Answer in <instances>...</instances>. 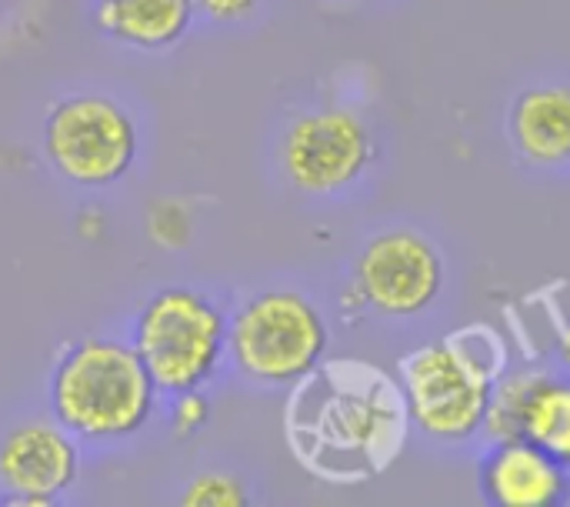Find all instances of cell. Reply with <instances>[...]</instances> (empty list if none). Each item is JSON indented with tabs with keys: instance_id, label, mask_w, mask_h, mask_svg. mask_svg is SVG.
Segmentation results:
<instances>
[{
	"instance_id": "obj_1",
	"label": "cell",
	"mask_w": 570,
	"mask_h": 507,
	"mask_svg": "<svg viewBox=\"0 0 570 507\" xmlns=\"http://www.w3.org/2000/svg\"><path fill=\"white\" fill-rule=\"evenodd\" d=\"M154 378L140 354L117 341H83L63 354L50 381V404L70 435L127 438L150 418Z\"/></svg>"
},
{
	"instance_id": "obj_2",
	"label": "cell",
	"mask_w": 570,
	"mask_h": 507,
	"mask_svg": "<svg viewBox=\"0 0 570 507\" xmlns=\"http://www.w3.org/2000/svg\"><path fill=\"white\" fill-rule=\"evenodd\" d=\"M401 378L411 421L421 435L444 445L481 435L494 391V371L471 348L461 341L424 344L404 358Z\"/></svg>"
},
{
	"instance_id": "obj_3",
	"label": "cell",
	"mask_w": 570,
	"mask_h": 507,
	"mask_svg": "<svg viewBox=\"0 0 570 507\" xmlns=\"http://www.w3.org/2000/svg\"><path fill=\"white\" fill-rule=\"evenodd\" d=\"M227 344L224 314L194 291H164L137 318L134 351L167 394L197 391Z\"/></svg>"
},
{
	"instance_id": "obj_4",
	"label": "cell",
	"mask_w": 570,
	"mask_h": 507,
	"mask_svg": "<svg viewBox=\"0 0 570 507\" xmlns=\"http://www.w3.org/2000/svg\"><path fill=\"white\" fill-rule=\"evenodd\" d=\"M227 344L247 378L291 384L321 364L327 351V324L307 298L271 291L237 311L227 328Z\"/></svg>"
},
{
	"instance_id": "obj_5",
	"label": "cell",
	"mask_w": 570,
	"mask_h": 507,
	"mask_svg": "<svg viewBox=\"0 0 570 507\" xmlns=\"http://www.w3.org/2000/svg\"><path fill=\"white\" fill-rule=\"evenodd\" d=\"M43 144L67 181L97 187L127 174L137 154V130L114 100L80 94L53 107Z\"/></svg>"
},
{
	"instance_id": "obj_6",
	"label": "cell",
	"mask_w": 570,
	"mask_h": 507,
	"mask_svg": "<svg viewBox=\"0 0 570 507\" xmlns=\"http://www.w3.org/2000/svg\"><path fill=\"white\" fill-rule=\"evenodd\" d=\"M374 157L367 124L351 110H314L284 137V170L304 194H334L354 184Z\"/></svg>"
},
{
	"instance_id": "obj_7",
	"label": "cell",
	"mask_w": 570,
	"mask_h": 507,
	"mask_svg": "<svg viewBox=\"0 0 570 507\" xmlns=\"http://www.w3.org/2000/svg\"><path fill=\"white\" fill-rule=\"evenodd\" d=\"M444 287V261L417 231H387L357 257V291L367 308L387 318L428 311Z\"/></svg>"
},
{
	"instance_id": "obj_8",
	"label": "cell",
	"mask_w": 570,
	"mask_h": 507,
	"mask_svg": "<svg viewBox=\"0 0 570 507\" xmlns=\"http://www.w3.org/2000/svg\"><path fill=\"white\" fill-rule=\"evenodd\" d=\"M77 478V448L63 428L33 421L10 431L0 445V481L20 505H47Z\"/></svg>"
},
{
	"instance_id": "obj_9",
	"label": "cell",
	"mask_w": 570,
	"mask_h": 507,
	"mask_svg": "<svg viewBox=\"0 0 570 507\" xmlns=\"http://www.w3.org/2000/svg\"><path fill=\"white\" fill-rule=\"evenodd\" d=\"M481 495L498 507H558L570 498V468L524 438L494 441L481 461Z\"/></svg>"
},
{
	"instance_id": "obj_10",
	"label": "cell",
	"mask_w": 570,
	"mask_h": 507,
	"mask_svg": "<svg viewBox=\"0 0 570 507\" xmlns=\"http://www.w3.org/2000/svg\"><path fill=\"white\" fill-rule=\"evenodd\" d=\"M511 137L518 150L541 167H558L570 160V90L568 87H534L514 100Z\"/></svg>"
},
{
	"instance_id": "obj_11",
	"label": "cell",
	"mask_w": 570,
	"mask_h": 507,
	"mask_svg": "<svg viewBox=\"0 0 570 507\" xmlns=\"http://www.w3.org/2000/svg\"><path fill=\"white\" fill-rule=\"evenodd\" d=\"M194 0H100L97 23L134 47H167L190 27Z\"/></svg>"
},
{
	"instance_id": "obj_12",
	"label": "cell",
	"mask_w": 570,
	"mask_h": 507,
	"mask_svg": "<svg viewBox=\"0 0 570 507\" xmlns=\"http://www.w3.org/2000/svg\"><path fill=\"white\" fill-rule=\"evenodd\" d=\"M521 438L570 468V374L541 371L521 415Z\"/></svg>"
},
{
	"instance_id": "obj_13",
	"label": "cell",
	"mask_w": 570,
	"mask_h": 507,
	"mask_svg": "<svg viewBox=\"0 0 570 507\" xmlns=\"http://www.w3.org/2000/svg\"><path fill=\"white\" fill-rule=\"evenodd\" d=\"M391 418H394V411L384 401H377L374 394H347L327 408L331 438H337L341 445L357 448V451H374L381 445V438L391 431Z\"/></svg>"
},
{
	"instance_id": "obj_14",
	"label": "cell",
	"mask_w": 570,
	"mask_h": 507,
	"mask_svg": "<svg viewBox=\"0 0 570 507\" xmlns=\"http://www.w3.org/2000/svg\"><path fill=\"white\" fill-rule=\"evenodd\" d=\"M538 378H541L538 368H521V371H511L508 378L494 381L488 418H484V428H481L491 441L521 438V415H524L528 394L538 384Z\"/></svg>"
},
{
	"instance_id": "obj_15",
	"label": "cell",
	"mask_w": 570,
	"mask_h": 507,
	"mask_svg": "<svg viewBox=\"0 0 570 507\" xmlns=\"http://www.w3.org/2000/svg\"><path fill=\"white\" fill-rule=\"evenodd\" d=\"M184 505L190 507H240L247 505L244 488L224 475H204L184 491Z\"/></svg>"
},
{
	"instance_id": "obj_16",
	"label": "cell",
	"mask_w": 570,
	"mask_h": 507,
	"mask_svg": "<svg viewBox=\"0 0 570 507\" xmlns=\"http://www.w3.org/2000/svg\"><path fill=\"white\" fill-rule=\"evenodd\" d=\"M261 0H197V7L217 20H237L244 13H250Z\"/></svg>"
},
{
	"instance_id": "obj_17",
	"label": "cell",
	"mask_w": 570,
	"mask_h": 507,
	"mask_svg": "<svg viewBox=\"0 0 570 507\" xmlns=\"http://www.w3.org/2000/svg\"><path fill=\"white\" fill-rule=\"evenodd\" d=\"M204 421H207V404H204L194 391L180 394V404H177V425H180V431H184V428L194 431V428L204 425Z\"/></svg>"
},
{
	"instance_id": "obj_18",
	"label": "cell",
	"mask_w": 570,
	"mask_h": 507,
	"mask_svg": "<svg viewBox=\"0 0 570 507\" xmlns=\"http://www.w3.org/2000/svg\"><path fill=\"white\" fill-rule=\"evenodd\" d=\"M558 361H561V368L570 374V324L561 331V341H558Z\"/></svg>"
}]
</instances>
